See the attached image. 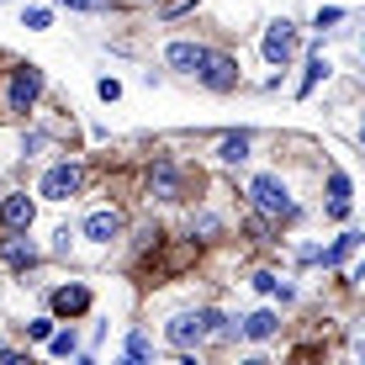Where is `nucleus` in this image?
I'll return each instance as SVG.
<instances>
[{"label": "nucleus", "instance_id": "obj_1", "mask_svg": "<svg viewBox=\"0 0 365 365\" xmlns=\"http://www.w3.org/2000/svg\"><path fill=\"white\" fill-rule=\"evenodd\" d=\"M249 196H255V207L265 212V217H292V212H297V201H292V191H286V180H275V175H255Z\"/></svg>", "mask_w": 365, "mask_h": 365}, {"label": "nucleus", "instance_id": "obj_2", "mask_svg": "<svg viewBox=\"0 0 365 365\" xmlns=\"http://www.w3.org/2000/svg\"><path fill=\"white\" fill-rule=\"evenodd\" d=\"M37 96H43V69H37V64H16V69H11L6 106H11V111H27Z\"/></svg>", "mask_w": 365, "mask_h": 365}, {"label": "nucleus", "instance_id": "obj_3", "mask_svg": "<svg viewBox=\"0 0 365 365\" xmlns=\"http://www.w3.org/2000/svg\"><path fill=\"white\" fill-rule=\"evenodd\" d=\"M80 185H85V170L80 165H53V170L43 175V196L48 201H69Z\"/></svg>", "mask_w": 365, "mask_h": 365}, {"label": "nucleus", "instance_id": "obj_4", "mask_svg": "<svg viewBox=\"0 0 365 365\" xmlns=\"http://www.w3.org/2000/svg\"><path fill=\"white\" fill-rule=\"evenodd\" d=\"M196 74H201L207 91H233V85H238V64H233L228 53H207V64H201Z\"/></svg>", "mask_w": 365, "mask_h": 365}, {"label": "nucleus", "instance_id": "obj_5", "mask_svg": "<svg viewBox=\"0 0 365 365\" xmlns=\"http://www.w3.org/2000/svg\"><path fill=\"white\" fill-rule=\"evenodd\" d=\"M165 339L175 349H191V344H201L207 339V323H201V312H175L170 318V329H165Z\"/></svg>", "mask_w": 365, "mask_h": 365}, {"label": "nucleus", "instance_id": "obj_6", "mask_svg": "<svg viewBox=\"0 0 365 365\" xmlns=\"http://www.w3.org/2000/svg\"><path fill=\"white\" fill-rule=\"evenodd\" d=\"M292 53H297V27L281 16V21H270V32H265V58L286 69V58H292Z\"/></svg>", "mask_w": 365, "mask_h": 365}, {"label": "nucleus", "instance_id": "obj_7", "mask_svg": "<svg viewBox=\"0 0 365 365\" xmlns=\"http://www.w3.org/2000/svg\"><path fill=\"white\" fill-rule=\"evenodd\" d=\"M185 191V175L170 165V159H159L154 170H148V196H159V201H175Z\"/></svg>", "mask_w": 365, "mask_h": 365}, {"label": "nucleus", "instance_id": "obj_8", "mask_svg": "<svg viewBox=\"0 0 365 365\" xmlns=\"http://www.w3.org/2000/svg\"><path fill=\"white\" fill-rule=\"evenodd\" d=\"M32 217H37V207H32V196H27V191L6 196V207H0V222H6L11 233H27V228H32Z\"/></svg>", "mask_w": 365, "mask_h": 365}, {"label": "nucleus", "instance_id": "obj_9", "mask_svg": "<svg viewBox=\"0 0 365 365\" xmlns=\"http://www.w3.org/2000/svg\"><path fill=\"white\" fill-rule=\"evenodd\" d=\"M165 58H170V69L196 74L201 64H207V48H201V43H170V48H165Z\"/></svg>", "mask_w": 365, "mask_h": 365}, {"label": "nucleus", "instance_id": "obj_10", "mask_svg": "<svg viewBox=\"0 0 365 365\" xmlns=\"http://www.w3.org/2000/svg\"><path fill=\"white\" fill-rule=\"evenodd\" d=\"M117 233H122L117 212H91V217H85V238H91V244H111Z\"/></svg>", "mask_w": 365, "mask_h": 365}, {"label": "nucleus", "instance_id": "obj_11", "mask_svg": "<svg viewBox=\"0 0 365 365\" xmlns=\"http://www.w3.org/2000/svg\"><path fill=\"white\" fill-rule=\"evenodd\" d=\"M85 307H91V286H58L53 292V312H69L74 318V312H85Z\"/></svg>", "mask_w": 365, "mask_h": 365}, {"label": "nucleus", "instance_id": "obj_12", "mask_svg": "<svg viewBox=\"0 0 365 365\" xmlns=\"http://www.w3.org/2000/svg\"><path fill=\"white\" fill-rule=\"evenodd\" d=\"M249 143H255L249 133H228V138L217 143V159H222V165H244V159H249Z\"/></svg>", "mask_w": 365, "mask_h": 365}, {"label": "nucleus", "instance_id": "obj_13", "mask_svg": "<svg viewBox=\"0 0 365 365\" xmlns=\"http://www.w3.org/2000/svg\"><path fill=\"white\" fill-rule=\"evenodd\" d=\"M329 212H334V217H344V212H349V180H344V175H329Z\"/></svg>", "mask_w": 365, "mask_h": 365}, {"label": "nucleus", "instance_id": "obj_14", "mask_svg": "<svg viewBox=\"0 0 365 365\" xmlns=\"http://www.w3.org/2000/svg\"><path fill=\"white\" fill-rule=\"evenodd\" d=\"M275 329H281V318H275V312H255V318L244 323V334H249V339H270Z\"/></svg>", "mask_w": 365, "mask_h": 365}, {"label": "nucleus", "instance_id": "obj_15", "mask_svg": "<svg viewBox=\"0 0 365 365\" xmlns=\"http://www.w3.org/2000/svg\"><path fill=\"white\" fill-rule=\"evenodd\" d=\"M0 255H6V265H16V270H21V265H32V259H37V249H32V244H21V238H11Z\"/></svg>", "mask_w": 365, "mask_h": 365}, {"label": "nucleus", "instance_id": "obj_16", "mask_svg": "<svg viewBox=\"0 0 365 365\" xmlns=\"http://www.w3.org/2000/svg\"><path fill=\"white\" fill-rule=\"evenodd\" d=\"M323 74H329V58H323V53H312V58H307V74H302V91H312V85H318Z\"/></svg>", "mask_w": 365, "mask_h": 365}, {"label": "nucleus", "instance_id": "obj_17", "mask_svg": "<svg viewBox=\"0 0 365 365\" xmlns=\"http://www.w3.org/2000/svg\"><path fill=\"white\" fill-rule=\"evenodd\" d=\"M148 355H154V344H148L143 334H133L128 339V360H148Z\"/></svg>", "mask_w": 365, "mask_h": 365}, {"label": "nucleus", "instance_id": "obj_18", "mask_svg": "<svg viewBox=\"0 0 365 365\" xmlns=\"http://www.w3.org/2000/svg\"><path fill=\"white\" fill-rule=\"evenodd\" d=\"M21 21H27V27H32V32H43V27H48V21H53V16H48V11H43V6H37V11H27V16H21Z\"/></svg>", "mask_w": 365, "mask_h": 365}, {"label": "nucleus", "instance_id": "obj_19", "mask_svg": "<svg viewBox=\"0 0 365 365\" xmlns=\"http://www.w3.org/2000/svg\"><path fill=\"white\" fill-rule=\"evenodd\" d=\"M191 233H207V238H212V233H217V217H212V212H201V217L191 222Z\"/></svg>", "mask_w": 365, "mask_h": 365}, {"label": "nucleus", "instance_id": "obj_20", "mask_svg": "<svg viewBox=\"0 0 365 365\" xmlns=\"http://www.w3.org/2000/svg\"><path fill=\"white\" fill-rule=\"evenodd\" d=\"M74 349H80V344H74V334H53V355H74Z\"/></svg>", "mask_w": 365, "mask_h": 365}, {"label": "nucleus", "instance_id": "obj_21", "mask_svg": "<svg viewBox=\"0 0 365 365\" xmlns=\"http://www.w3.org/2000/svg\"><path fill=\"white\" fill-rule=\"evenodd\" d=\"M64 6H74V11H106L111 0H64Z\"/></svg>", "mask_w": 365, "mask_h": 365}, {"label": "nucleus", "instance_id": "obj_22", "mask_svg": "<svg viewBox=\"0 0 365 365\" xmlns=\"http://www.w3.org/2000/svg\"><path fill=\"white\" fill-rule=\"evenodd\" d=\"M96 91H101V101H117V96H122V85H117V80H101Z\"/></svg>", "mask_w": 365, "mask_h": 365}, {"label": "nucleus", "instance_id": "obj_23", "mask_svg": "<svg viewBox=\"0 0 365 365\" xmlns=\"http://www.w3.org/2000/svg\"><path fill=\"white\" fill-rule=\"evenodd\" d=\"M185 6H196V0H165V16H180Z\"/></svg>", "mask_w": 365, "mask_h": 365}, {"label": "nucleus", "instance_id": "obj_24", "mask_svg": "<svg viewBox=\"0 0 365 365\" xmlns=\"http://www.w3.org/2000/svg\"><path fill=\"white\" fill-rule=\"evenodd\" d=\"M360 143H365V122H360Z\"/></svg>", "mask_w": 365, "mask_h": 365}, {"label": "nucleus", "instance_id": "obj_25", "mask_svg": "<svg viewBox=\"0 0 365 365\" xmlns=\"http://www.w3.org/2000/svg\"><path fill=\"white\" fill-rule=\"evenodd\" d=\"M360 58H365V43H360Z\"/></svg>", "mask_w": 365, "mask_h": 365}, {"label": "nucleus", "instance_id": "obj_26", "mask_svg": "<svg viewBox=\"0 0 365 365\" xmlns=\"http://www.w3.org/2000/svg\"><path fill=\"white\" fill-rule=\"evenodd\" d=\"M360 349H365V339H360Z\"/></svg>", "mask_w": 365, "mask_h": 365}]
</instances>
